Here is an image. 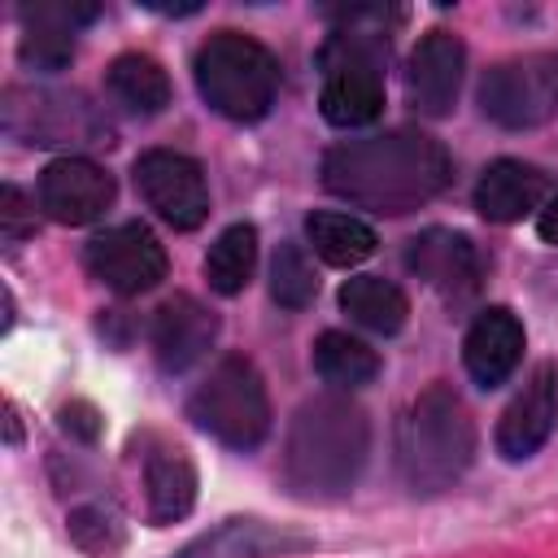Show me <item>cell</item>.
<instances>
[{
  "label": "cell",
  "instance_id": "obj_22",
  "mask_svg": "<svg viewBox=\"0 0 558 558\" xmlns=\"http://www.w3.org/2000/svg\"><path fill=\"white\" fill-rule=\"evenodd\" d=\"M314 371H318L323 384H331L340 392H353V388H362L379 375V357H375L371 344H362L349 331H323L314 340Z\"/></svg>",
  "mask_w": 558,
  "mask_h": 558
},
{
  "label": "cell",
  "instance_id": "obj_1",
  "mask_svg": "<svg viewBox=\"0 0 558 558\" xmlns=\"http://www.w3.org/2000/svg\"><path fill=\"white\" fill-rule=\"evenodd\" d=\"M449 153L423 131H384L371 140H344L323 157V187L349 205L405 214L445 192Z\"/></svg>",
  "mask_w": 558,
  "mask_h": 558
},
{
  "label": "cell",
  "instance_id": "obj_19",
  "mask_svg": "<svg viewBox=\"0 0 558 558\" xmlns=\"http://www.w3.org/2000/svg\"><path fill=\"white\" fill-rule=\"evenodd\" d=\"M310 541L305 536H292V532H279L262 519H227L222 527L196 536L183 554L174 558H275V554H288V549H305Z\"/></svg>",
  "mask_w": 558,
  "mask_h": 558
},
{
  "label": "cell",
  "instance_id": "obj_25",
  "mask_svg": "<svg viewBox=\"0 0 558 558\" xmlns=\"http://www.w3.org/2000/svg\"><path fill=\"white\" fill-rule=\"evenodd\" d=\"M270 296L283 305V310H305L314 296H318V275H314V262L305 257L301 244L283 240L275 248V262H270Z\"/></svg>",
  "mask_w": 558,
  "mask_h": 558
},
{
  "label": "cell",
  "instance_id": "obj_9",
  "mask_svg": "<svg viewBox=\"0 0 558 558\" xmlns=\"http://www.w3.org/2000/svg\"><path fill=\"white\" fill-rule=\"evenodd\" d=\"M135 187H140L144 205L174 231H192L209 218L205 174L192 157H183L174 148H153V153L135 157Z\"/></svg>",
  "mask_w": 558,
  "mask_h": 558
},
{
  "label": "cell",
  "instance_id": "obj_23",
  "mask_svg": "<svg viewBox=\"0 0 558 558\" xmlns=\"http://www.w3.org/2000/svg\"><path fill=\"white\" fill-rule=\"evenodd\" d=\"M305 235L314 244V253L331 266H357L375 253V231L353 218V214H336V209H318L305 218Z\"/></svg>",
  "mask_w": 558,
  "mask_h": 558
},
{
  "label": "cell",
  "instance_id": "obj_13",
  "mask_svg": "<svg viewBox=\"0 0 558 558\" xmlns=\"http://www.w3.org/2000/svg\"><path fill=\"white\" fill-rule=\"evenodd\" d=\"M554 418H558V371L545 362V366H536L527 375V384L519 388V397L506 405V414L497 423L501 458H510V462L532 458L549 440Z\"/></svg>",
  "mask_w": 558,
  "mask_h": 558
},
{
  "label": "cell",
  "instance_id": "obj_28",
  "mask_svg": "<svg viewBox=\"0 0 558 558\" xmlns=\"http://www.w3.org/2000/svg\"><path fill=\"white\" fill-rule=\"evenodd\" d=\"M61 423H65V427H74L83 440H92V436H96V427H100V423H96V414H92V405H83V401H78V405H65V410H61Z\"/></svg>",
  "mask_w": 558,
  "mask_h": 558
},
{
  "label": "cell",
  "instance_id": "obj_24",
  "mask_svg": "<svg viewBox=\"0 0 558 558\" xmlns=\"http://www.w3.org/2000/svg\"><path fill=\"white\" fill-rule=\"evenodd\" d=\"M253 266H257V227L248 222H231L205 253V279L218 296L244 292Z\"/></svg>",
  "mask_w": 558,
  "mask_h": 558
},
{
  "label": "cell",
  "instance_id": "obj_16",
  "mask_svg": "<svg viewBox=\"0 0 558 558\" xmlns=\"http://www.w3.org/2000/svg\"><path fill=\"white\" fill-rule=\"evenodd\" d=\"M519 357H523V323L506 305H488L462 340V362H466L471 379L480 388H497L510 379Z\"/></svg>",
  "mask_w": 558,
  "mask_h": 558
},
{
  "label": "cell",
  "instance_id": "obj_27",
  "mask_svg": "<svg viewBox=\"0 0 558 558\" xmlns=\"http://www.w3.org/2000/svg\"><path fill=\"white\" fill-rule=\"evenodd\" d=\"M31 231H35V214H26V196L13 183H4V192H0V235H4V244L26 240Z\"/></svg>",
  "mask_w": 558,
  "mask_h": 558
},
{
  "label": "cell",
  "instance_id": "obj_12",
  "mask_svg": "<svg viewBox=\"0 0 558 558\" xmlns=\"http://www.w3.org/2000/svg\"><path fill=\"white\" fill-rule=\"evenodd\" d=\"M405 266L427 288H436L440 296H453V301H462L480 288V253L462 231H449V227L418 231L405 244Z\"/></svg>",
  "mask_w": 558,
  "mask_h": 558
},
{
  "label": "cell",
  "instance_id": "obj_21",
  "mask_svg": "<svg viewBox=\"0 0 558 558\" xmlns=\"http://www.w3.org/2000/svg\"><path fill=\"white\" fill-rule=\"evenodd\" d=\"M340 310L362 323L366 331H379V336H392L405 327V314H410V301L405 292L392 283V279H379V275H353L344 288H340Z\"/></svg>",
  "mask_w": 558,
  "mask_h": 558
},
{
  "label": "cell",
  "instance_id": "obj_8",
  "mask_svg": "<svg viewBox=\"0 0 558 558\" xmlns=\"http://www.w3.org/2000/svg\"><path fill=\"white\" fill-rule=\"evenodd\" d=\"M92 279H100L118 296L153 292L166 279V248L144 222H118L87 240L83 253Z\"/></svg>",
  "mask_w": 558,
  "mask_h": 558
},
{
  "label": "cell",
  "instance_id": "obj_20",
  "mask_svg": "<svg viewBox=\"0 0 558 558\" xmlns=\"http://www.w3.org/2000/svg\"><path fill=\"white\" fill-rule=\"evenodd\" d=\"M105 87H109V96H113L126 113H140V118H153V113H161V109L170 105V78H166V70H161L153 57H144V52H122V57H113V65H109V74H105Z\"/></svg>",
  "mask_w": 558,
  "mask_h": 558
},
{
  "label": "cell",
  "instance_id": "obj_14",
  "mask_svg": "<svg viewBox=\"0 0 558 558\" xmlns=\"http://www.w3.org/2000/svg\"><path fill=\"white\" fill-rule=\"evenodd\" d=\"M214 336H218V318L196 296H187V292L170 296L157 310V318H153V353H157V366L166 375L192 371L209 353Z\"/></svg>",
  "mask_w": 558,
  "mask_h": 558
},
{
  "label": "cell",
  "instance_id": "obj_2",
  "mask_svg": "<svg viewBox=\"0 0 558 558\" xmlns=\"http://www.w3.org/2000/svg\"><path fill=\"white\" fill-rule=\"evenodd\" d=\"M371 453V423L349 397H314L296 410L283 475L301 497H344Z\"/></svg>",
  "mask_w": 558,
  "mask_h": 558
},
{
  "label": "cell",
  "instance_id": "obj_7",
  "mask_svg": "<svg viewBox=\"0 0 558 558\" xmlns=\"http://www.w3.org/2000/svg\"><path fill=\"white\" fill-rule=\"evenodd\" d=\"M480 109L506 131H527L549 122L558 113V57L523 52L497 61L480 83Z\"/></svg>",
  "mask_w": 558,
  "mask_h": 558
},
{
  "label": "cell",
  "instance_id": "obj_15",
  "mask_svg": "<svg viewBox=\"0 0 558 558\" xmlns=\"http://www.w3.org/2000/svg\"><path fill=\"white\" fill-rule=\"evenodd\" d=\"M92 4H65V0H44V4H22V65L31 70H65L74 57V26L92 22Z\"/></svg>",
  "mask_w": 558,
  "mask_h": 558
},
{
  "label": "cell",
  "instance_id": "obj_10",
  "mask_svg": "<svg viewBox=\"0 0 558 558\" xmlns=\"http://www.w3.org/2000/svg\"><path fill=\"white\" fill-rule=\"evenodd\" d=\"M462 65H466V48L453 31H427L405 65V96L418 113L427 118H445L458 100V83H462Z\"/></svg>",
  "mask_w": 558,
  "mask_h": 558
},
{
  "label": "cell",
  "instance_id": "obj_6",
  "mask_svg": "<svg viewBox=\"0 0 558 558\" xmlns=\"http://www.w3.org/2000/svg\"><path fill=\"white\" fill-rule=\"evenodd\" d=\"M187 414L201 432L231 449H257L270 432V397L257 375V366L240 353H227L209 366V375L196 384Z\"/></svg>",
  "mask_w": 558,
  "mask_h": 558
},
{
  "label": "cell",
  "instance_id": "obj_11",
  "mask_svg": "<svg viewBox=\"0 0 558 558\" xmlns=\"http://www.w3.org/2000/svg\"><path fill=\"white\" fill-rule=\"evenodd\" d=\"M39 205L65 227L96 222L113 205V179L87 157H61L39 174Z\"/></svg>",
  "mask_w": 558,
  "mask_h": 558
},
{
  "label": "cell",
  "instance_id": "obj_17",
  "mask_svg": "<svg viewBox=\"0 0 558 558\" xmlns=\"http://www.w3.org/2000/svg\"><path fill=\"white\" fill-rule=\"evenodd\" d=\"M541 196H545V174L514 157L493 161L475 183V209L488 222H519L541 205Z\"/></svg>",
  "mask_w": 558,
  "mask_h": 558
},
{
  "label": "cell",
  "instance_id": "obj_26",
  "mask_svg": "<svg viewBox=\"0 0 558 558\" xmlns=\"http://www.w3.org/2000/svg\"><path fill=\"white\" fill-rule=\"evenodd\" d=\"M70 536H74V545L87 549L92 558H113V554L122 549V527H118V519H113L109 510H100V506L74 510V514H70Z\"/></svg>",
  "mask_w": 558,
  "mask_h": 558
},
{
  "label": "cell",
  "instance_id": "obj_29",
  "mask_svg": "<svg viewBox=\"0 0 558 558\" xmlns=\"http://www.w3.org/2000/svg\"><path fill=\"white\" fill-rule=\"evenodd\" d=\"M536 231H541L545 244H558V196L545 201V209H541V218H536Z\"/></svg>",
  "mask_w": 558,
  "mask_h": 558
},
{
  "label": "cell",
  "instance_id": "obj_3",
  "mask_svg": "<svg viewBox=\"0 0 558 558\" xmlns=\"http://www.w3.org/2000/svg\"><path fill=\"white\" fill-rule=\"evenodd\" d=\"M475 458V423L453 384H427L401 427H397V466L410 493H440L462 480Z\"/></svg>",
  "mask_w": 558,
  "mask_h": 558
},
{
  "label": "cell",
  "instance_id": "obj_5",
  "mask_svg": "<svg viewBox=\"0 0 558 558\" xmlns=\"http://www.w3.org/2000/svg\"><path fill=\"white\" fill-rule=\"evenodd\" d=\"M196 92L201 100L231 118V122H257L270 113L279 92V61L270 48L240 31H218L196 48Z\"/></svg>",
  "mask_w": 558,
  "mask_h": 558
},
{
  "label": "cell",
  "instance_id": "obj_18",
  "mask_svg": "<svg viewBox=\"0 0 558 558\" xmlns=\"http://www.w3.org/2000/svg\"><path fill=\"white\" fill-rule=\"evenodd\" d=\"M144 488H148V523L166 527L179 523L196 506V466L183 449H153L144 458Z\"/></svg>",
  "mask_w": 558,
  "mask_h": 558
},
{
  "label": "cell",
  "instance_id": "obj_4",
  "mask_svg": "<svg viewBox=\"0 0 558 558\" xmlns=\"http://www.w3.org/2000/svg\"><path fill=\"white\" fill-rule=\"evenodd\" d=\"M375 9H353L344 13V31H336L323 52V118L331 126H366L384 113V65H388V39L384 31L362 26Z\"/></svg>",
  "mask_w": 558,
  "mask_h": 558
}]
</instances>
